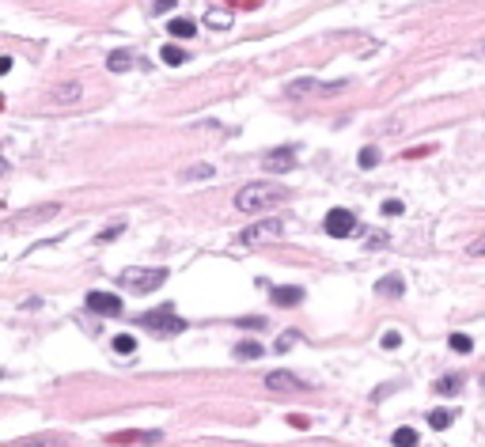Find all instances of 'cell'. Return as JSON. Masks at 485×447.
<instances>
[{
    "label": "cell",
    "mask_w": 485,
    "mask_h": 447,
    "mask_svg": "<svg viewBox=\"0 0 485 447\" xmlns=\"http://www.w3.org/2000/svg\"><path fill=\"white\" fill-rule=\"evenodd\" d=\"M288 201V190L285 186H273V182H250L235 194V209L239 212H265L273 205Z\"/></svg>",
    "instance_id": "1"
},
{
    "label": "cell",
    "mask_w": 485,
    "mask_h": 447,
    "mask_svg": "<svg viewBox=\"0 0 485 447\" xmlns=\"http://www.w3.org/2000/svg\"><path fill=\"white\" fill-rule=\"evenodd\" d=\"M167 281V269H125L122 273V285L129 292H152Z\"/></svg>",
    "instance_id": "2"
},
{
    "label": "cell",
    "mask_w": 485,
    "mask_h": 447,
    "mask_svg": "<svg viewBox=\"0 0 485 447\" xmlns=\"http://www.w3.org/2000/svg\"><path fill=\"white\" fill-rule=\"evenodd\" d=\"M140 326H148V330H156V333H182V330H186V322L174 315L171 303H163L159 311H148V315H140Z\"/></svg>",
    "instance_id": "3"
},
{
    "label": "cell",
    "mask_w": 485,
    "mask_h": 447,
    "mask_svg": "<svg viewBox=\"0 0 485 447\" xmlns=\"http://www.w3.org/2000/svg\"><path fill=\"white\" fill-rule=\"evenodd\" d=\"M277 235H280V220H258V224H250V228L239 231L235 243H243V246H262V243H273Z\"/></svg>",
    "instance_id": "4"
},
{
    "label": "cell",
    "mask_w": 485,
    "mask_h": 447,
    "mask_svg": "<svg viewBox=\"0 0 485 447\" xmlns=\"http://www.w3.org/2000/svg\"><path fill=\"white\" fill-rule=\"evenodd\" d=\"M356 231V216L349 209H334L326 216V235H334V239H349Z\"/></svg>",
    "instance_id": "5"
},
{
    "label": "cell",
    "mask_w": 485,
    "mask_h": 447,
    "mask_svg": "<svg viewBox=\"0 0 485 447\" xmlns=\"http://www.w3.org/2000/svg\"><path fill=\"white\" fill-rule=\"evenodd\" d=\"M88 307L95 315H122V296L114 292H88Z\"/></svg>",
    "instance_id": "6"
},
{
    "label": "cell",
    "mask_w": 485,
    "mask_h": 447,
    "mask_svg": "<svg viewBox=\"0 0 485 447\" xmlns=\"http://www.w3.org/2000/svg\"><path fill=\"white\" fill-rule=\"evenodd\" d=\"M265 387L270 390H277V394H285V390H304L307 387V379H300V375H292V372H270L265 375Z\"/></svg>",
    "instance_id": "7"
},
{
    "label": "cell",
    "mask_w": 485,
    "mask_h": 447,
    "mask_svg": "<svg viewBox=\"0 0 485 447\" xmlns=\"http://www.w3.org/2000/svg\"><path fill=\"white\" fill-rule=\"evenodd\" d=\"M262 167H265V171H273V175H285V171H292V167H296V155L288 152V148H280V152L265 155Z\"/></svg>",
    "instance_id": "8"
},
{
    "label": "cell",
    "mask_w": 485,
    "mask_h": 447,
    "mask_svg": "<svg viewBox=\"0 0 485 447\" xmlns=\"http://www.w3.org/2000/svg\"><path fill=\"white\" fill-rule=\"evenodd\" d=\"M273 303H277V307H296V303H304V288L277 285V288H273Z\"/></svg>",
    "instance_id": "9"
},
{
    "label": "cell",
    "mask_w": 485,
    "mask_h": 447,
    "mask_svg": "<svg viewBox=\"0 0 485 447\" xmlns=\"http://www.w3.org/2000/svg\"><path fill=\"white\" fill-rule=\"evenodd\" d=\"M50 99H53V103H76V99H80V84H76V80L57 84V88L50 91Z\"/></svg>",
    "instance_id": "10"
},
{
    "label": "cell",
    "mask_w": 485,
    "mask_h": 447,
    "mask_svg": "<svg viewBox=\"0 0 485 447\" xmlns=\"http://www.w3.org/2000/svg\"><path fill=\"white\" fill-rule=\"evenodd\" d=\"M167 34H171V38H194L198 27H194V19H171V23H167Z\"/></svg>",
    "instance_id": "11"
},
{
    "label": "cell",
    "mask_w": 485,
    "mask_h": 447,
    "mask_svg": "<svg viewBox=\"0 0 485 447\" xmlns=\"http://www.w3.org/2000/svg\"><path fill=\"white\" fill-rule=\"evenodd\" d=\"M201 179H213V163H198V167L182 171V182H201Z\"/></svg>",
    "instance_id": "12"
},
{
    "label": "cell",
    "mask_w": 485,
    "mask_h": 447,
    "mask_svg": "<svg viewBox=\"0 0 485 447\" xmlns=\"http://www.w3.org/2000/svg\"><path fill=\"white\" fill-rule=\"evenodd\" d=\"M231 353H235V360H258V357H262V345H258V342H239Z\"/></svg>",
    "instance_id": "13"
},
{
    "label": "cell",
    "mask_w": 485,
    "mask_h": 447,
    "mask_svg": "<svg viewBox=\"0 0 485 447\" xmlns=\"http://www.w3.org/2000/svg\"><path fill=\"white\" fill-rule=\"evenodd\" d=\"M402 277H383V281H379V285H376V292L379 296H402Z\"/></svg>",
    "instance_id": "14"
},
{
    "label": "cell",
    "mask_w": 485,
    "mask_h": 447,
    "mask_svg": "<svg viewBox=\"0 0 485 447\" xmlns=\"http://www.w3.org/2000/svg\"><path fill=\"white\" fill-rule=\"evenodd\" d=\"M451 421H455L451 409H432V413H428V429H436V432H444Z\"/></svg>",
    "instance_id": "15"
},
{
    "label": "cell",
    "mask_w": 485,
    "mask_h": 447,
    "mask_svg": "<svg viewBox=\"0 0 485 447\" xmlns=\"http://www.w3.org/2000/svg\"><path fill=\"white\" fill-rule=\"evenodd\" d=\"M129 65H133V53H129V49H118V53H110V61H107L110 73H125Z\"/></svg>",
    "instance_id": "16"
},
{
    "label": "cell",
    "mask_w": 485,
    "mask_h": 447,
    "mask_svg": "<svg viewBox=\"0 0 485 447\" xmlns=\"http://www.w3.org/2000/svg\"><path fill=\"white\" fill-rule=\"evenodd\" d=\"M159 58H163L167 65H182V61H186V53H182L179 46H163V49H159Z\"/></svg>",
    "instance_id": "17"
},
{
    "label": "cell",
    "mask_w": 485,
    "mask_h": 447,
    "mask_svg": "<svg viewBox=\"0 0 485 447\" xmlns=\"http://www.w3.org/2000/svg\"><path fill=\"white\" fill-rule=\"evenodd\" d=\"M462 387V375H444V379L436 383V390H440V394H451V390H459Z\"/></svg>",
    "instance_id": "18"
},
{
    "label": "cell",
    "mask_w": 485,
    "mask_h": 447,
    "mask_svg": "<svg viewBox=\"0 0 485 447\" xmlns=\"http://www.w3.org/2000/svg\"><path fill=\"white\" fill-rule=\"evenodd\" d=\"M114 444H122V439H159V432H118V436H110Z\"/></svg>",
    "instance_id": "19"
},
{
    "label": "cell",
    "mask_w": 485,
    "mask_h": 447,
    "mask_svg": "<svg viewBox=\"0 0 485 447\" xmlns=\"http://www.w3.org/2000/svg\"><path fill=\"white\" fill-rule=\"evenodd\" d=\"M205 23H209V27H228L231 16H228V12H213V8H209V12H205Z\"/></svg>",
    "instance_id": "20"
},
{
    "label": "cell",
    "mask_w": 485,
    "mask_h": 447,
    "mask_svg": "<svg viewBox=\"0 0 485 447\" xmlns=\"http://www.w3.org/2000/svg\"><path fill=\"white\" fill-rule=\"evenodd\" d=\"M451 349L455 353H470V349H474V342H470L467 333H451Z\"/></svg>",
    "instance_id": "21"
},
{
    "label": "cell",
    "mask_w": 485,
    "mask_h": 447,
    "mask_svg": "<svg viewBox=\"0 0 485 447\" xmlns=\"http://www.w3.org/2000/svg\"><path fill=\"white\" fill-rule=\"evenodd\" d=\"M114 349H118V353H133V349H137V342H133L129 333H118V337H114Z\"/></svg>",
    "instance_id": "22"
},
{
    "label": "cell",
    "mask_w": 485,
    "mask_h": 447,
    "mask_svg": "<svg viewBox=\"0 0 485 447\" xmlns=\"http://www.w3.org/2000/svg\"><path fill=\"white\" fill-rule=\"evenodd\" d=\"M395 444H402V447L417 444V432H413V429H398V432H395Z\"/></svg>",
    "instance_id": "23"
},
{
    "label": "cell",
    "mask_w": 485,
    "mask_h": 447,
    "mask_svg": "<svg viewBox=\"0 0 485 447\" xmlns=\"http://www.w3.org/2000/svg\"><path fill=\"white\" fill-rule=\"evenodd\" d=\"M376 163H379V152H376V148H364V152H361V167H376Z\"/></svg>",
    "instance_id": "24"
},
{
    "label": "cell",
    "mask_w": 485,
    "mask_h": 447,
    "mask_svg": "<svg viewBox=\"0 0 485 447\" xmlns=\"http://www.w3.org/2000/svg\"><path fill=\"white\" fill-rule=\"evenodd\" d=\"M398 345H402V333H398V330L383 333V349H398Z\"/></svg>",
    "instance_id": "25"
},
{
    "label": "cell",
    "mask_w": 485,
    "mask_h": 447,
    "mask_svg": "<svg viewBox=\"0 0 485 447\" xmlns=\"http://www.w3.org/2000/svg\"><path fill=\"white\" fill-rule=\"evenodd\" d=\"M467 254H474V258H485V235H482V239H474V243L467 246Z\"/></svg>",
    "instance_id": "26"
},
{
    "label": "cell",
    "mask_w": 485,
    "mask_h": 447,
    "mask_svg": "<svg viewBox=\"0 0 485 447\" xmlns=\"http://www.w3.org/2000/svg\"><path fill=\"white\" fill-rule=\"evenodd\" d=\"M174 0H152V12H171Z\"/></svg>",
    "instance_id": "27"
},
{
    "label": "cell",
    "mask_w": 485,
    "mask_h": 447,
    "mask_svg": "<svg viewBox=\"0 0 485 447\" xmlns=\"http://www.w3.org/2000/svg\"><path fill=\"white\" fill-rule=\"evenodd\" d=\"M383 212H386V216H398V212H402V201H386Z\"/></svg>",
    "instance_id": "28"
}]
</instances>
